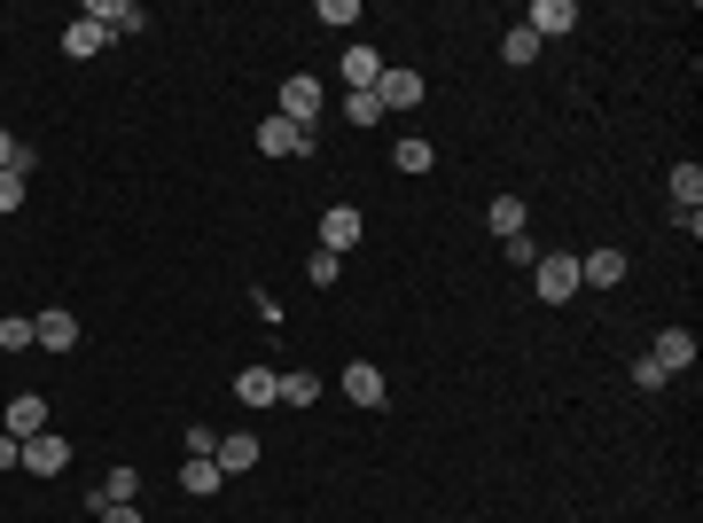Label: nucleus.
<instances>
[{
	"mask_svg": "<svg viewBox=\"0 0 703 523\" xmlns=\"http://www.w3.org/2000/svg\"><path fill=\"white\" fill-rule=\"evenodd\" d=\"M78 17H86V24H102L110 40H133V32H149V9H141V0H86Z\"/></svg>",
	"mask_w": 703,
	"mask_h": 523,
	"instance_id": "7ed1b4c3",
	"label": "nucleus"
},
{
	"mask_svg": "<svg viewBox=\"0 0 703 523\" xmlns=\"http://www.w3.org/2000/svg\"><path fill=\"white\" fill-rule=\"evenodd\" d=\"M95 523H141V508L133 500H110V508H95Z\"/></svg>",
	"mask_w": 703,
	"mask_h": 523,
	"instance_id": "473e14b6",
	"label": "nucleus"
},
{
	"mask_svg": "<svg viewBox=\"0 0 703 523\" xmlns=\"http://www.w3.org/2000/svg\"><path fill=\"white\" fill-rule=\"evenodd\" d=\"M344 118H352V126H376V118H383V95H376V86H360V95H344Z\"/></svg>",
	"mask_w": 703,
	"mask_h": 523,
	"instance_id": "a878e982",
	"label": "nucleus"
},
{
	"mask_svg": "<svg viewBox=\"0 0 703 523\" xmlns=\"http://www.w3.org/2000/svg\"><path fill=\"white\" fill-rule=\"evenodd\" d=\"M336 70H344V86H352V95H360V86H376V78H383L376 47H344V63H336Z\"/></svg>",
	"mask_w": 703,
	"mask_h": 523,
	"instance_id": "6ab92c4d",
	"label": "nucleus"
},
{
	"mask_svg": "<svg viewBox=\"0 0 703 523\" xmlns=\"http://www.w3.org/2000/svg\"><path fill=\"white\" fill-rule=\"evenodd\" d=\"M110 500H141V469H133V461H118L95 492H86V508H110Z\"/></svg>",
	"mask_w": 703,
	"mask_h": 523,
	"instance_id": "2eb2a0df",
	"label": "nucleus"
},
{
	"mask_svg": "<svg viewBox=\"0 0 703 523\" xmlns=\"http://www.w3.org/2000/svg\"><path fill=\"white\" fill-rule=\"evenodd\" d=\"M305 274H313V290H328V282H344V258H336V250H313Z\"/></svg>",
	"mask_w": 703,
	"mask_h": 523,
	"instance_id": "bb28decb",
	"label": "nucleus"
},
{
	"mask_svg": "<svg viewBox=\"0 0 703 523\" xmlns=\"http://www.w3.org/2000/svg\"><path fill=\"white\" fill-rule=\"evenodd\" d=\"M672 204L680 211H703V172L695 164H672Z\"/></svg>",
	"mask_w": 703,
	"mask_h": 523,
	"instance_id": "4be33fe9",
	"label": "nucleus"
},
{
	"mask_svg": "<svg viewBox=\"0 0 703 523\" xmlns=\"http://www.w3.org/2000/svg\"><path fill=\"white\" fill-rule=\"evenodd\" d=\"M523 219H532V211H523V196H493V204H485V227H493L500 242L523 235Z\"/></svg>",
	"mask_w": 703,
	"mask_h": 523,
	"instance_id": "a211bd4d",
	"label": "nucleus"
},
{
	"mask_svg": "<svg viewBox=\"0 0 703 523\" xmlns=\"http://www.w3.org/2000/svg\"><path fill=\"white\" fill-rule=\"evenodd\" d=\"M321 399V383L313 375H298V368H282V391H274V406H313Z\"/></svg>",
	"mask_w": 703,
	"mask_h": 523,
	"instance_id": "5701e85b",
	"label": "nucleus"
},
{
	"mask_svg": "<svg viewBox=\"0 0 703 523\" xmlns=\"http://www.w3.org/2000/svg\"><path fill=\"white\" fill-rule=\"evenodd\" d=\"M274 118H290V126H321V78L313 70H298V78H282V102H274Z\"/></svg>",
	"mask_w": 703,
	"mask_h": 523,
	"instance_id": "f03ea898",
	"label": "nucleus"
},
{
	"mask_svg": "<svg viewBox=\"0 0 703 523\" xmlns=\"http://www.w3.org/2000/svg\"><path fill=\"white\" fill-rule=\"evenodd\" d=\"M376 95H383V110H422L430 86H422V70H407V63H399V70H383V78H376Z\"/></svg>",
	"mask_w": 703,
	"mask_h": 523,
	"instance_id": "9d476101",
	"label": "nucleus"
},
{
	"mask_svg": "<svg viewBox=\"0 0 703 523\" xmlns=\"http://www.w3.org/2000/svg\"><path fill=\"white\" fill-rule=\"evenodd\" d=\"M258 149H267V156H305V149H313V133H305V126H290V118H258Z\"/></svg>",
	"mask_w": 703,
	"mask_h": 523,
	"instance_id": "ddd939ff",
	"label": "nucleus"
},
{
	"mask_svg": "<svg viewBox=\"0 0 703 523\" xmlns=\"http://www.w3.org/2000/svg\"><path fill=\"white\" fill-rule=\"evenodd\" d=\"M32 328H40V344H47V352H78V320H71L63 305H55V313H40Z\"/></svg>",
	"mask_w": 703,
	"mask_h": 523,
	"instance_id": "f3484780",
	"label": "nucleus"
},
{
	"mask_svg": "<svg viewBox=\"0 0 703 523\" xmlns=\"http://www.w3.org/2000/svg\"><path fill=\"white\" fill-rule=\"evenodd\" d=\"M219 484H227V477H219V461H181V492H188V500H212Z\"/></svg>",
	"mask_w": 703,
	"mask_h": 523,
	"instance_id": "aec40b11",
	"label": "nucleus"
},
{
	"mask_svg": "<svg viewBox=\"0 0 703 523\" xmlns=\"http://www.w3.org/2000/svg\"><path fill=\"white\" fill-rule=\"evenodd\" d=\"M430 156H437V149H430L422 133H407V141L391 149V164H399V172H430Z\"/></svg>",
	"mask_w": 703,
	"mask_h": 523,
	"instance_id": "393cba45",
	"label": "nucleus"
},
{
	"mask_svg": "<svg viewBox=\"0 0 703 523\" xmlns=\"http://www.w3.org/2000/svg\"><path fill=\"white\" fill-rule=\"evenodd\" d=\"M360 235H368V219L352 211V204H328V211H321V250H336V258H344Z\"/></svg>",
	"mask_w": 703,
	"mask_h": 523,
	"instance_id": "6e6552de",
	"label": "nucleus"
},
{
	"mask_svg": "<svg viewBox=\"0 0 703 523\" xmlns=\"http://www.w3.org/2000/svg\"><path fill=\"white\" fill-rule=\"evenodd\" d=\"M102 47H110V32H102V24H86V17H78V24H63V55H71V63L102 55Z\"/></svg>",
	"mask_w": 703,
	"mask_h": 523,
	"instance_id": "dca6fc26",
	"label": "nucleus"
},
{
	"mask_svg": "<svg viewBox=\"0 0 703 523\" xmlns=\"http://www.w3.org/2000/svg\"><path fill=\"white\" fill-rule=\"evenodd\" d=\"M344 399L383 414V406H391V391H383V368H376V360H352V368H344Z\"/></svg>",
	"mask_w": 703,
	"mask_h": 523,
	"instance_id": "423d86ee",
	"label": "nucleus"
},
{
	"mask_svg": "<svg viewBox=\"0 0 703 523\" xmlns=\"http://www.w3.org/2000/svg\"><path fill=\"white\" fill-rule=\"evenodd\" d=\"M24 188H32L24 172H0V211H17V204H24Z\"/></svg>",
	"mask_w": 703,
	"mask_h": 523,
	"instance_id": "7c9ffc66",
	"label": "nucleus"
},
{
	"mask_svg": "<svg viewBox=\"0 0 703 523\" xmlns=\"http://www.w3.org/2000/svg\"><path fill=\"white\" fill-rule=\"evenodd\" d=\"M649 360H657L664 375H688V368H695V336H688V328H657V344H649Z\"/></svg>",
	"mask_w": 703,
	"mask_h": 523,
	"instance_id": "9b49d317",
	"label": "nucleus"
},
{
	"mask_svg": "<svg viewBox=\"0 0 703 523\" xmlns=\"http://www.w3.org/2000/svg\"><path fill=\"white\" fill-rule=\"evenodd\" d=\"M626 282V250H586L578 258V290H618Z\"/></svg>",
	"mask_w": 703,
	"mask_h": 523,
	"instance_id": "f8f14e48",
	"label": "nucleus"
},
{
	"mask_svg": "<svg viewBox=\"0 0 703 523\" xmlns=\"http://www.w3.org/2000/svg\"><path fill=\"white\" fill-rule=\"evenodd\" d=\"M664 383H672V375H664L657 360H634V391H664Z\"/></svg>",
	"mask_w": 703,
	"mask_h": 523,
	"instance_id": "2f4dec72",
	"label": "nucleus"
},
{
	"mask_svg": "<svg viewBox=\"0 0 703 523\" xmlns=\"http://www.w3.org/2000/svg\"><path fill=\"white\" fill-rule=\"evenodd\" d=\"M274 391H282V368H267V360H250L242 375H235V406H274Z\"/></svg>",
	"mask_w": 703,
	"mask_h": 523,
	"instance_id": "0eeeda50",
	"label": "nucleus"
},
{
	"mask_svg": "<svg viewBox=\"0 0 703 523\" xmlns=\"http://www.w3.org/2000/svg\"><path fill=\"white\" fill-rule=\"evenodd\" d=\"M212 461H219V477H250V469H258V438H250V429H235V438H219Z\"/></svg>",
	"mask_w": 703,
	"mask_h": 523,
	"instance_id": "4468645a",
	"label": "nucleus"
},
{
	"mask_svg": "<svg viewBox=\"0 0 703 523\" xmlns=\"http://www.w3.org/2000/svg\"><path fill=\"white\" fill-rule=\"evenodd\" d=\"M500 63H516V70H523V63H540V40L523 32V24H508V32H500Z\"/></svg>",
	"mask_w": 703,
	"mask_h": 523,
	"instance_id": "412c9836",
	"label": "nucleus"
},
{
	"mask_svg": "<svg viewBox=\"0 0 703 523\" xmlns=\"http://www.w3.org/2000/svg\"><path fill=\"white\" fill-rule=\"evenodd\" d=\"M0 429H9L17 446H24V438H40V429H47V399H40V391H17L9 406H0Z\"/></svg>",
	"mask_w": 703,
	"mask_h": 523,
	"instance_id": "20e7f679",
	"label": "nucleus"
},
{
	"mask_svg": "<svg viewBox=\"0 0 703 523\" xmlns=\"http://www.w3.org/2000/svg\"><path fill=\"white\" fill-rule=\"evenodd\" d=\"M532 290H540V305H571V297H578V258H571V250H540Z\"/></svg>",
	"mask_w": 703,
	"mask_h": 523,
	"instance_id": "f257e3e1",
	"label": "nucleus"
},
{
	"mask_svg": "<svg viewBox=\"0 0 703 523\" xmlns=\"http://www.w3.org/2000/svg\"><path fill=\"white\" fill-rule=\"evenodd\" d=\"M0 469H24V446L9 438V429H0Z\"/></svg>",
	"mask_w": 703,
	"mask_h": 523,
	"instance_id": "72a5a7b5",
	"label": "nucleus"
},
{
	"mask_svg": "<svg viewBox=\"0 0 703 523\" xmlns=\"http://www.w3.org/2000/svg\"><path fill=\"white\" fill-rule=\"evenodd\" d=\"M571 24H578L571 0H532V9H523V32H532V40H563Z\"/></svg>",
	"mask_w": 703,
	"mask_h": 523,
	"instance_id": "1a4fd4ad",
	"label": "nucleus"
},
{
	"mask_svg": "<svg viewBox=\"0 0 703 523\" xmlns=\"http://www.w3.org/2000/svg\"><path fill=\"white\" fill-rule=\"evenodd\" d=\"M32 344H40V328H32L24 313H9V320H0V352H32Z\"/></svg>",
	"mask_w": 703,
	"mask_h": 523,
	"instance_id": "b1692460",
	"label": "nucleus"
},
{
	"mask_svg": "<svg viewBox=\"0 0 703 523\" xmlns=\"http://www.w3.org/2000/svg\"><path fill=\"white\" fill-rule=\"evenodd\" d=\"M24 469H32V477H63V469H71V438H63V429L24 438Z\"/></svg>",
	"mask_w": 703,
	"mask_h": 523,
	"instance_id": "39448f33",
	"label": "nucleus"
},
{
	"mask_svg": "<svg viewBox=\"0 0 703 523\" xmlns=\"http://www.w3.org/2000/svg\"><path fill=\"white\" fill-rule=\"evenodd\" d=\"M219 454V429H204V422H188V461H212Z\"/></svg>",
	"mask_w": 703,
	"mask_h": 523,
	"instance_id": "cd10ccee",
	"label": "nucleus"
},
{
	"mask_svg": "<svg viewBox=\"0 0 703 523\" xmlns=\"http://www.w3.org/2000/svg\"><path fill=\"white\" fill-rule=\"evenodd\" d=\"M313 17H321V24H360V0H321Z\"/></svg>",
	"mask_w": 703,
	"mask_h": 523,
	"instance_id": "c85d7f7f",
	"label": "nucleus"
},
{
	"mask_svg": "<svg viewBox=\"0 0 703 523\" xmlns=\"http://www.w3.org/2000/svg\"><path fill=\"white\" fill-rule=\"evenodd\" d=\"M500 250H508V266H540V242H532V235H508Z\"/></svg>",
	"mask_w": 703,
	"mask_h": 523,
	"instance_id": "c756f323",
	"label": "nucleus"
}]
</instances>
